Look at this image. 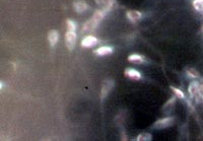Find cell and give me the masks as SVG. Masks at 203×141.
Here are the masks:
<instances>
[{"mask_svg": "<svg viewBox=\"0 0 203 141\" xmlns=\"http://www.w3.org/2000/svg\"><path fill=\"white\" fill-rule=\"evenodd\" d=\"M65 42L66 46L70 51H72L75 47V42H76V34L75 31H68L65 34Z\"/></svg>", "mask_w": 203, "mask_h": 141, "instance_id": "6da1fadb", "label": "cell"}, {"mask_svg": "<svg viewBox=\"0 0 203 141\" xmlns=\"http://www.w3.org/2000/svg\"><path fill=\"white\" fill-rule=\"evenodd\" d=\"M174 123V118L173 117H168V118H164L160 120H157L153 125V128L155 129H163V128H167L171 125H173Z\"/></svg>", "mask_w": 203, "mask_h": 141, "instance_id": "7a4b0ae2", "label": "cell"}, {"mask_svg": "<svg viewBox=\"0 0 203 141\" xmlns=\"http://www.w3.org/2000/svg\"><path fill=\"white\" fill-rule=\"evenodd\" d=\"M113 86H114L113 80H107V81H105L103 87H102V93H101L102 100H104V98L108 96V93H109V91L112 89V87Z\"/></svg>", "mask_w": 203, "mask_h": 141, "instance_id": "3957f363", "label": "cell"}, {"mask_svg": "<svg viewBox=\"0 0 203 141\" xmlns=\"http://www.w3.org/2000/svg\"><path fill=\"white\" fill-rule=\"evenodd\" d=\"M126 15H127L128 19L130 20V22L132 23H137L138 20L141 19L142 17V13L137 11V10H129V11H127V13H126Z\"/></svg>", "mask_w": 203, "mask_h": 141, "instance_id": "277c9868", "label": "cell"}, {"mask_svg": "<svg viewBox=\"0 0 203 141\" xmlns=\"http://www.w3.org/2000/svg\"><path fill=\"white\" fill-rule=\"evenodd\" d=\"M97 24H99V23H97V20H94L93 19L87 20L82 27V33H89V31H93L97 27Z\"/></svg>", "mask_w": 203, "mask_h": 141, "instance_id": "5b68a950", "label": "cell"}, {"mask_svg": "<svg viewBox=\"0 0 203 141\" xmlns=\"http://www.w3.org/2000/svg\"><path fill=\"white\" fill-rule=\"evenodd\" d=\"M96 2L97 5L101 6L102 10H104L105 12L109 11L113 5V0H96Z\"/></svg>", "mask_w": 203, "mask_h": 141, "instance_id": "8992f818", "label": "cell"}, {"mask_svg": "<svg viewBox=\"0 0 203 141\" xmlns=\"http://www.w3.org/2000/svg\"><path fill=\"white\" fill-rule=\"evenodd\" d=\"M97 43V38H94L93 36H87L82 40L81 42V46L82 47H85V48H89V47H93Z\"/></svg>", "mask_w": 203, "mask_h": 141, "instance_id": "52a82bcc", "label": "cell"}, {"mask_svg": "<svg viewBox=\"0 0 203 141\" xmlns=\"http://www.w3.org/2000/svg\"><path fill=\"white\" fill-rule=\"evenodd\" d=\"M125 75L129 77L131 79H134V80H138L141 78V74L139 73L137 70L133 69V68H127L125 70Z\"/></svg>", "mask_w": 203, "mask_h": 141, "instance_id": "ba28073f", "label": "cell"}, {"mask_svg": "<svg viewBox=\"0 0 203 141\" xmlns=\"http://www.w3.org/2000/svg\"><path fill=\"white\" fill-rule=\"evenodd\" d=\"M58 39H59V35H58V31L56 30H52L49 31L48 34V40H49V43L52 46V47H54V46L57 44L58 42Z\"/></svg>", "mask_w": 203, "mask_h": 141, "instance_id": "9c48e42d", "label": "cell"}, {"mask_svg": "<svg viewBox=\"0 0 203 141\" xmlns=\"http://www.w3.org/2000/svg\"><path fill=\"white\" fill-rule=\"evenodd\" d=\"M113 52V49H112L111 47H101L99 49H97V50H94L93 53L99 56H106V55H109L111 54V53Z\"/></svg>", "mask_w": 203, "mask_h": 141, "instance_id": "30bf717a", "label": "cell"}, {"mask_svg": "<svg viewBox=\"0 0 203 141\" xmlns=\"http://www.w3.org/2000/svg\"><path fill=\"white\" fill-rule=\"evenodd\" d=\"M73 6H74V9L77 12H85L87 9V7H89L85 1H76V2H74Z\"/></svg>", "mask_w": 203, "mask_h": 141, "instance_id": "8fae6325", "label": "cell"}, {"mask_svg": "<svg viewBox=\"0 0 203 141\" xmlns=\"http://www.w3.org/2000/svg\"><path fill=\"white\" fill-rule=\"evenodd\" d=\"M199 87H200V85H199V83L197 81H193L190 83V85H189V93H190L192 97L199 93Z\"/></svg>", "mask_w": 203, "mask_h": 141, "instance_id": "7c38bea8", "label": "cell"}, {"mask_svg": "<svg viewBox=\"0 0 203 141\" xmlns=\"http://www.w3.org/2000/svg\"><path fill=\"white\" fill-rule=\"evenodd\" d=\"M143 57L138 54H132L128 57V61H130L132 63H135V64H139V63L143 62Z\"/></svg>", "mask_w": 203, "mask_h": 141, "instance_id": "4fadbf2b", "label": "cell"}, {"mask_svg": "<svg viewBox=\"0 0 203 141\" xmlns=\"http://www.w3.org/2000/svg\"><path fill=\"white\" fill-rule=\"evenodd\" d=\"M105 13H106V12H105L104 10H102V9H100V10H97V11L94 12V15H93V19L94 20H97V22L100 23L101 20L104 19Z\"/></svg>", "mask_w": 203, "mask_h": 141, "instance_id": "5bb4252c", "label": "cell"}, {"mask_svg": "<svg viewBox=\"0 0 203 141\" xmlns=\"http://www.w3.org/2000/svg\"><path fill=\"white\" fill-rule=\"evenodd\" d=\"M151 139H152L151 134L144 132V133L139 134V135L137 136V139H136V140H138V141H150Z\"/></svg>", "mask_w": 203, "mask_h": 141, "instance_id": "9a60e30c", "label": "cell"}, {"mask_svg": "<svg viewBox=\"0 0 203 141\" xmlns=\"http://www.w3.org/2000/svg\"><path fill=\"white\" fill-rule=\"evenodd\" d=\"M193 6L198 12L203 13V0H194Z\"/></svg>", "mask_w": 203, "mask_h": 141, "instance_id": "2e32d148", "label": "cell"}, {"mask_svg": "<svg viewBox=\"0 0 203 141\" xmlns=\"http://www.w3.org/2000/svg\"><path fill=\"white\" fill-rule=\"evenodd\" d=\"M187 73L191 77H194V78H198L200 74H199V72L197 70H195L194 68H187Z\"/></svg>", "mask_w": 203, "mask_h": 141, "instance_id": "e0dca14e", "label": "cell"}, {"mask_svg": "<svg viewBox=\"0 0 203 141\" xmlns=\"http://www.w3.org/2000/svg\"><path fill=\"white\" fill-rule=\"evenodd\" d=\"M67 29L70 31H75L76 30V24L71 19H67Z\"/></svg>", "mask_w": 203, "mask_h": 141, "instance_id": "ac0fdd59", "label": "cell"}, {"mask_svg": "<svg viewBox=\"0 0 203 141\" xmlns=\"http://www.w3.org/2000/svg\"><path fill=\"white\" fill-rule=\"evenodd\" d=\"M175 101H176V98H175V97H172V98H171V100H170L169 102H168V103H167L166 105H164V111L166 112V110H167L168 108H171V107H172V106L175 104Z\"/></svg>", "mask_w": 203, "mask_h": 141, "instance_id": "d6986e66", "label": "cell"}, {"mask_svg": "<svg viewBox=\"0 0 203 141\" xmlns=\"http://www.w3.org/2000/svg\"><path fill=\"white\" fill-rule=\"evenodd\" d=\"M171 89L174 90V93L177 94V97H181V98L184 97V93H182V90L178 89H176V87H174V86H171Z\"/></svg>", "mask_w": 203, "mask_h": 141, "instance_id": "ffe728a7", "label": "cell"}, {"mask_svg": "<svg viewBox=\"0 0 203 141\" xmlns=\"http://www.w3.org/2000/svg\"><path fill=\"white\" fill-rule=\"evenodd\" d=\"M199 94H200V96L203 97V84L200 87H199Z\"/></svg>", "mask_w": 203, "mask_h": 141, "instance_id": "44dd1931", "label": "cell"}]
</instances>
